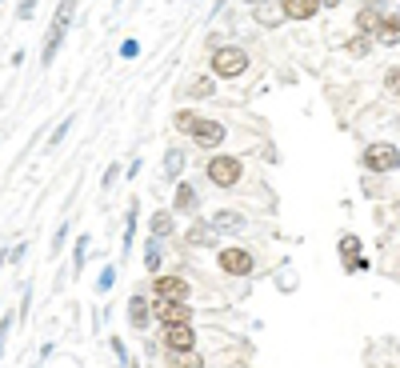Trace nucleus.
Listing matches in <instances>:
<instances>
[{
	"label": "nucleus",
	"mask_w": 400,
	"mask_h": 368,
	"mask_svg": "<svg viewBox=\"0 0 400 368\" xmlns=\"http://www.w3.org/2000/svg\"><path fill=\"white\" fill-rule=\"evenodd\" d=\"M173 125L180 128V132H189L192 141L200 144V148H221V144H224V136H228L221 120L196 116V112H189V109H180V112H176V116H173Z\"/></svg>",
	"instance_id": "1"
},
{
	"label": "nucleus",
	"mask_w": 400,
	"mask_h": 368,
	"mask_svg": "<svg viewBox=\"0 0 400 368\" xmlns=\"http://www.w3.org/2000/svg\"><path fill=\"white\" fill-rule=\"evenodd\" d=\"M72 16H77V0H61V8H56L52 24H48V32H45V48H40V64H45V68L56 61V52H61L64 36H68V24H72Z\"/></svg>",
	"instance_id": "2"
},
{
	"label": "nucleus",
	"mask_w": 400,
	"mask_h": 368,
	"mask_svg": "<svg viewBox=\"0 0 400 368\" xmlns=\"http://www.w3.org/2000/svg\"><path fill=\"white\" fill-rule=\"evenodd\" d=\"M248 68V52L244 48H237V45H224V48H216L212 52V72L221 80H232V77H240Z\"/></svg>",
	"instance_id": "3"
},
{
	"label": "nucleus",
	"mask_w": 400,
	"mask_h": 368,
	"mask_svg": "<svg viewBox=\"0 0 400 368\" xmlns=\"http://www.w3.org/2000/svg\"><path fill=\"white\" fill-rule=\"evenodd\" d=\"M365 168L368 173H392V168H400V152H397V144H368L365 148Z\"/></svg>",
	"instance_id": "4"
},
{
	"label": "nucleus",
	"mask_w": 400,
	"mask_h": 368,
	"mask_svg": "<svg viewBox=\"0 0 400 368\" xmlns=\"http://www.w3.org/2000/svg\"><path fill=\"white\" fill-rule=\"evenodd\" d=\"M240 173H244V164H240L237 157H212L208 160V180H212L216 189H232L240 180Z\"/></svg>",
	"instance_id": "5"
},
{
	"label": "nucleus",
	"mask_w": 400,
	"mask_h": 368,
	"mask_svg": "<svg viewBox=\"0 0 400 368\" xmlns=\"http://www.w3.org/2000/svg\"><path fill=\"white\" fill-rule=\"evenodd\" d=\"M216 264H221L228 276H248V272L256 269V260H253V253H248V248H221Z\"/></svg>",
	"instance_id": "6"
},
{
	"label": "nucleus",
	"mask_w": 400,
	"mask_h": 368,
	"mask_svg": "<svg viewBox=\"0 0 400 368\" xmlns=\"http://www.w3.org/2000/svg\"><path fill=\"white\" fill-rule=\"evenodd\" d=\"M152 317L168 328V324H184V320H192V308H189V301H157V296H152Z\"/></svg>",
	"instance_id": "7"
},
{
	"label": "nucleus",
	"mask_w": 400,
	"mask_h": 368,
	"mask_svg": "<svg viewBox=\"0 0 400 368\" xmlns=\"http://www.w3.org/2000/svg\"><path fill=\"white\" fill-rule=\"evenodd\" d=\"M189 292L192 288L180 280V276H160L157 272V285H152V296L157 301H189Z\"/></svg>",
	"instance_id": "8"
},
{
	"label": "nucleus",
	"mask_w": 400,
	"mask_h": 368,
	"mask_svg": "<svg viewBox=\"0 0 400 368\" xmlns=\"http://www.w3.org/2000/svg\"><path fill=\"white\" fill-rule=\"evenodd\" d=\"M164 344H168V352H189L192 344H196L192 320H184V324H168V333H164Z\"/></svg>",
	"instance_id": "9"
},
{
	"label": "nucleus",
	"mask_w": 400,
	"mask_h": 368,
	"mask_svg": "<svg viewBox=\"0 0 400 368\" xmlns=\"http://www.w3.org/2000/svg\"><path fill=\"white\" fill-rule=\"evenodd\" d=\"M212 228H216V232H244V212H232V208H221V212H212Z\"/></svg>",
	"instance_id": "10"
},
{
	"label": "nucleus",
	"mask_w": 400,
	"mask_h": 368,
	"mask_svg": "<svg viewBox=\"0 0 400 368\" xmlns=\"http://www.w3.org/2000/svg\"><path fill=\"white\" fill-rule=\"evenodd\" d=\"M216 237H221V232H216L208 221H200L184 232V244H189V248H208V244H216Z\"/></svg>",
	"instance_id": "11"
},
{
	"label": "nucleus",
	"mask_w": 400,
	"mask_h": 368,
	"mask_svg": "<svg viewBox=\"0 0 400 368\" xmlns=\"http://www.w3.org/2000/svg\"><path fill=\"white\" fill-rule=\"evenodd\" d=\"M200 208V192L192 184H176V200H173V212H184V216H196Z\"/></svg>",
	"instance_id": "12"
},
{
	"label": "nucleus",
	"mask_w": 400,
	"mask_h": 368,
	"mask_svg": "<svg viewBox=\"0 0 400 368\" xmlns=\"http://www.w3.org/2000/svg\"><path fill=\"white\" fill-rule=\"evenodd\" d=\"M128 317H132V324H136V328H148V320H152V304H148V296H144V292L128 296Z\"/></svg>",
	"instance_id": "13"
},
{
	"label": "nucleus",
	"mask_w": 400,
	"mask_h": 368,
	"mask_svg": "<svg viewBox=\"0 0 400 368\" xmlns=\"http://www.w3.org/2000/svg\"><path fill=\"white\" fill-rule=\"evenodd\" d=\"M285 4V16L288 20H312L320 8V0H280Z\"/></svg>",
	"instance_id": "14"
},
{
	"label": "nucleus",
	"mask_w": 400,
	"mask_h": 368,
	"mask_svg": "<svg viewBox=\"0 0 400 368\" xmlns=\"http://www.w3.org/2000/svg\"><path fill=\"white\" fill-rule=\"evenodd\" d=\"M372 36H376L381 45H400V13H388V16H384L381 29L372 32Z\"/></svg>",
	"instance_id": "15"
},
{
	"label": "nucleus",
	"mask_w": 400,
	"mask_h": 368,
	"mask_svg": "<svg viewBox=\"0 0 400 368\" xmlns=\"http://www.w3.org/2000/svg\"><path fill=\"white\" fill-rule=\"evenodd\" d=\"M160 264H164V244H160V237H152L148 244H144V269L160 272Z\"/></svg>",
	"instance_id": "16"
},
{
	"label": "nucleus",
	"mask_w": 400,
	"mask_h": 368,
	"mask_svg": "<svg viewBox=\"0 0 400 368\" xmlns=\"http://www.w3.org/2000/svg\"><path fill=\"white\" fill-rule=\"evenodd\" d=\"M180 173H184V152H180V148H168V152H164V180H176Z\"/></svg>",
	"instance_id": "17"
},
{
	"label": "nucleus",
	"mask_w": 400,
	"mask_h": 368,
	"mask_svg": "<svg viewBox=\"0 0 400 368\" xmlns=\"http://www.w3.org/2000/svg\"><path fill=\"white\" fill-rule=\"evenodd\" d=\"M381 20H384V13H381V8H360V16H356V29L372 36V32L381 29Z\"/></svg>",
	"instance_id": "18"
},
{
	"label": "nucleus",
	"mask_w": 400,
	"mask_h": 368,
	"mask_svg": "<svg viewBox=\"0 0 400 368\" xmlns=\"http://www.w3.org/2000/svg\"><path fill=\"white\" fill-rule=\"evenodd\" d=\"M148 232L152 237H173V212H152V221H148Z\"/></svg>",
	"instance_id": "19"
},
{
	"label": "nucleus",
	"mask_w": 400,
	"mask_h": 368,
	"mask_svg": "<svg viewBox=\"0 0 400 368\" xmlns=\"http://www.w3.org/2000/svg\"><path fill=\"white\" fill-rule=\"evenodd\" d=\"M132 237H136V205H128V216H125V240H120V248H132Z\"/></svg>",
	"instance_id": "20"
},
{
	"label": "nucleus",
	"mask_w": 400,
	"mask_h": 368,
	"mask_svg": "<svg viewBox=\"0 0 400 368\" xmlns=\"http://www.w3.org/2000/svg\"><path fill=\"white\" fill-rule=\"evenodd\" d=\"M88 244H93V237H80L77 248H72V272L84 269V260H88Z\"/></svg>",
	"instance_id": "21"
},
{
	"label": "nucleus",
	"mask_w": 400,
	"mask_h": 368,
	"mask_svg": "<svg viewBox=\"0 0 400 368\" xmlns=\"http://www.w3.org/2000/svg\"><path fill=\"white\" fill-rule=\"evenodd\" d=\"M256 20H260L264 29H272V24H280V20H285V4H280V8H256Z\"/></svg>",
	"instance_id": "22"
},
{
	"label": "nucleus",
	"mask_w": 400,
	"mask_h": 368,
	"mask_svg": "<svg viewBox=\"0 0 400 368\" xmlns=\"http://www.w3.org/2000/svg\"><path fill=\"white\" fill-rule=\"evenodd\" d=\"M112 285H116V269H112V264H104V269H100V276H96V292H109Z\"/></svg>",
	"instance_id": "23"
},
{
	"label": "nucleus",
	"mask_w": 400,
	"mask_h": 368,
	"mask_svg": "<svg viewBox=\"0 0 400 368\" xmlns=\"http://www.w3.org/2000/svg\"><path fill=\"white\" fill-rule=\"evenodd\" d=\"M68 128H72V116H64L61 125L52 128V136H48V148H56V144H61L64 136H68Z\"/></svg>",
	"instance_id": "24"
},
{
	"label": "nucleus",
	"mask_w": 400,
	"mask_h": 368,
	"mask_svg": "<svg viewBox=\"0 0 400 368\" xmlns=\"http://www.w3.org/2000/svg\"><path fill=\"white\" fill-rule=\"evenodd\" d=\"M360 253V240L356 237H344L340 240V256H344V264H352V256Z\"/></svg>",
	"instance_id": "25"
},
{
	"label": "nucleus",
	"mask_w": 400,
	"mask_h": 368,
	"mask_svg": "<svg viewBox=\"0 0 400 368\" xmlns=\"http://www.w3.org/2000/svg\"><path fill=\"white\" fill-rule=\"evenodd\" d=\"M13 312H8V317H4V320H0V360H4V344H8V328H13Z\"/></svg>",
	"instance_id": "26"
},
{
	"label": "nucleus",
	"mask_w": 400,
	"mask_h": 368,
	"mask_svg": "<svg viewBox=\"0 0 400 368\" xmlns=\"http://www.w3.org/2000/svg\"><path fill=\"white\" fill-rule=\"evenodd\" d=\"M112 352H116V360H120V365H132V356H128V349H125V340H120V336H112Z\"/></svg>",
	"instance_id": "27"
},
{
	"label": "nucleus",
	"mask_w": 400,
	"mask_h": 368,
	"mask_svg": "<svg viewBox=\"0 0 400 368\" xmlns=\"http://www.w3.org/2000/svg\"><path fill=\"white\" fill-rule=\"evenodd\" d=\"M32 13H36V0H20L16 4V20H32Z\"/></svg>",
	"instance_id": "28"
},
{
	"label": "nucleus",
	"mask_w": 400,
	"mask_h": 368,
	"mask_svg": "<svg viewBox=\"0 0 400 368\" xmlns=\"http://www.w3.org/2000/svg\"><path fill=\"white\" fill-rule=\"evenodd\" d=\"M192 96H212V80H208V77L192 80Z\"/></svg>",
	"instance_id": "29"
},
{
	"label": "nucleus",
	"mask_w": 400,
	"mask_h": 368,
	"mask_svg": "<svg viewBox=\"0 0 400 368\" xmlns=\"http://www.w3.org/2000/svg\"><path fill=\"white\" fill-rule=\"evenodd\" d=\"M29 308H32V285L20 288V317H29Z\"/></svg>",
	"instance_id": "30"
},
{
	"label": "nucleus",
	"mask_w": 400,
	"mask_h": 368,
	"mask_svg": "<svg viewBox=\"0 0 400 368\" xmlns=\"http://www.w3.org/2000/svg\"><path fill=\"white\" fill-rule=\"evenodd\" d=\"M64 240H68V224H61V228H56V237H52V256L64 248Z\"/></svg>",
	"instance_id": "31"
},
{
	"label": "nucleus",
	"mask_w": 400,
	"mask_h": 368,
	"mask_svg": "<svg viewBox=\"0 0 400 368\" xmlns=\"http://www.w3.org/2000/svg\"><path fill=\"white\" fill-rule=\"evenodd\" d=\"M24 253H29V244H24V240H20V244H16V248H8V264H20V260H24Z\"/></svg>",
	"instance_id": "32"
},
{
	"label": "nucleus",
	"mask_w": 400,
	"mask_h": 368,
	"mask_svg": "<svg viewBox=\"0 0 400 368\" xmlns=\"http://www.w3.org/2000/svg\"><path fill=\"white\" fill-rule=\"evenodd\" d=\"M120 56H125V61L141 56V45H136V40H125V45H120Z\"/></svg>",
	"instance_id": "33"
},
{
	"label": "nucleus",
	"mask_w": 400,
	"mask_h": 368,
	"mask_svg": "<svg viewBox=\"0 0 400 368\" xmlns=\"http://www.w3.org/2000/svg\"><path fill=\"white\" fill-rule=\"evenodd\" d=\"M116 176H120V164H109V173H104V184H100V189L109 192L112 184H116Z\"/></svg>",
	"instance_id": "34"
},
{
	"label": "nucleus",
	"mask_w": 400,
	"mask_h": 368,
	"mask_svg": "<svg viewBox=\"0 0 400 368\" xmlns=\"http://www.w3.org/2000/svg\"><path fill=\"white\" fill-rule=\"evenodd\" d=\"M344 48H349L352 56H368V40H349Z\"/></svg>",
	"instance_id": "35"
},
{
	"label": "nucleus",
	"mask_w": 400,
	"mask_h": 368,
	"mask_svg": "<svg viewBox=\"0 0 400 368\" xmlns=\"http://www.w3.org/2000/svg\"><path fill=\"white\" fill-rule=\"evenodd\" d=\"M384 84H388V88H392V93L400 96V68H392V72H388V77H384Z\"/></svg>",
	"instance_id": "36"
},
{
	"label": "nucleus",
	"mask_w": 400,
	"mask_h": 368,
	"mask_svg": "<svg viewBox=\"0 0 400 368\" xmlns=\"http://www.w3.org/2000/svg\"><path fill=\"white\" fill-rule=\"evenodd\" d=\"M336 4H340V0H320V8H336Z\"/></svg>",
	"instance_id": "37"
},
{
	"label": "nucleus",
	"mask_w": 400,
	"mask_h": 368,
	"mask_svg": "<svg viewBox=\"0 0 400 368\" xmlns=\"http://www.w3.org/2000/svg\"><path fill=\"white\" fill-rule=\"evenodd\" d=\"M4 264H8V253H4V248H0V269H4Z\"/></svg>",
	"instance_id": "38"
},
{
	"label": "nucleus",
	"mask_w": 400,
	"mask_h": 368,
	"mask_svg": "<svg viewBox=\"0 0 400 368\" xmlns=\"http://www.w3.org/2000/svg\"><path fill=\"white\" fill-rule=\"evenodd\" d=\"M253 4H260V0H253Z\"/></svg>",
	"instance_id": "39"
}]
</instances>
